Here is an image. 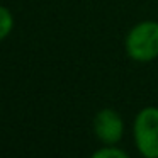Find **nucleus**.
<instances>
[{"label": "nucleus", "mask_w": 158, "mask_h": 158, "mask_svg": "<svg viewBox=\"0 0 158 158\" xmlns=\"http://www.w3.org/2000/svg\"><path fill=\"white\" fill-rule=\"evenodd\" d=\"M126 53L138 63H148L158 58V22L143 21L126 36Z\"/></svg>", "instance_id": "f257e3e1"}, {"label": "nucleus", "mask_w": 158, "mask_h": 158, "mask_svg": "<svg viewBox=\"0 0 158 158\" xmlns=\"http://www.w3.org/2000/svg\"><path fill=\"white\" fill-rule=\"evenodd\" d=\"M136 148L144 158H158V109L144 107L133 124Z\"/></svg>", "instance_id": "f03ea898"}, {"label": "nucleus", "mask_w": 158, "mask_h": 158, "mask_svg": "<svg viewBox=\"0 0 158 158\" xmlns=\"http://www.w3.org/2000/svg\"><path fill=\"white\" fill-rule=\"evenodd\" d=\"M94 131L104 144H117L124 134V121L114 109H102L95 114Z\"/></svg>", "instance_id": "7ed1b4c3"}, {"label": "nucleus", "mask_w": 158, "mask_h": 158, "mask_svg": "<svg viewBox=\"0 0 158 158\" xmlns=\"http://www.w3.org/2000/svg\"><path fill=\"white\" fill-rule=\"evenodd\" d=\"M14 29V17L10 10L4 5H0V41H4Z\"/></svg>", "instance_id": "20e7f679"}, {"label": "nucleus", "mask_w": 158, "mask_h": 158, "mask_svg": "<svg viewBox=\"0 0 158 158\" xmlns=\"http://www.w3.org/2000/svg\"><path fill=\"white\" fill-rule=\"evenodd\" d=\"M94 158H127V153L114 144H106L104 148L94 151Z\"/></svg>", "instance_id": "39448f33"}]
</instances>
